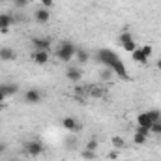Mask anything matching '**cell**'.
Returning a JSON list of instances; mask_svg holds the SVG:
<instances>
[{
  "label": "cell",
  "mask_w": 161,
  "mask_h": 161,
  "mask_svg": "<svg viewBox=\"0 0 161 161\" xmlns=\"http://www.w3.org/2000/svg\"><path fill=\"white\" fill-rule=\"evenodd\" d=\"M75 53H77V47L71 41H62L60 47H58V51H56V56H58L60 62H69L75 56Z\"/></svg>",
  "instance_id": "1"
},
{
  "label": "cell",
  "mask_w": 161,
  "mask_h": 161,
  "mask_svg": "<svg viewBox=\"0 0 161 161\" xmlns=\"http://www.w3.org/2000/svg\"><path fill=\"white\" fill-rule=\"evenodd\" d=\"M96 58H97L99 64H103L105 68H109V66L118 58V54H116L114 51H111V49H99V51L96 53Z\"/></svg>",
  "instance_id": "2"
},
{
  "label": "cell",
  "mask_w": 161,
  "mask_h": 161,
  "mask_svg": "<svg viewBox=\"0 0 161 161\" xmlns=\"http://www.w3.org/2000/svg\"><path fill=\"white\" fill-rule=\"evenodd\" d=\"M120 45L124 47V51H127V53H133V51H137V49H139L137 41L133 40V36H131V34H127V32H124V34L120 36Z\"/></svg>",
  "instance_id": "3"
},
{
  "label": "cell",
  "mask_w": 161,
  "mask_h": 161,
  "mask_svg": "<svg viewBox=\"0 0 161 161\" xmlns=\"http://www.w3.org/2000/svg\"><path fill=\"white\" fill-rule=\"evenodd\" d=\"M109 68H111V69L114 71V75H118L120 79H125V80L129 79V73H127V69H125V64L120 60V56H118V58H116Z\"/></svg>",
  "instance_id": "4"
},
{
  "label": "cell",
  "mask_w": 161,
  "mask_h": 161,
  "mask_svg": "<svg viewBox=\"0 0 161 161\" xmlns=\"http://www.w3.org/2000/svg\"><path fill=\"white\" fill-rule=\"evenodd\" d=\"M25 150H26V154L30 158H38V156L43 154V144H41L40 141H30V142H26Z\"/></svg>",
  "instance_id": "5"
},
{
  "label": "cell",
  "mask_w": 161,
  "mask_h": 161,
  "mask_svg": "<svg viewBox=\"0 0 161 161\" xmlns=\"http://www.w3.org/2000/svg\"><path fill=\"white\" fill-rule=\"evenodd\" d=\"M62 125H64L66 131H71V133H79L80 129H82V125H80L73 116H66V118L62 120Z\"/></svg>",
  "instance_id": "6"
},
{
  "label": "cell",
  "mask_w": 161,
  "mask_h": 161,
  "mask_svg": "<svg viewBox=\"0 0 161 161\" xmlns=\"http://www.w3.org/2000/svg\"><path fill=\"white\" fill-rule=\"evenodd\" d=\"M25 101H26V103H32V105L40 103L41 101V92L38 90V88H30V90H26V92H25Z\"/></svg>",
  "instance_id": "7"
},
{
  "label": "cell",
  "mask_w": 161,
  "mask_h": 161,
  "mask_svg": "<svg viewBox=\"0 0 161 161\" xmlns=\"http://www.w3.org/2000/svg\"><path fill=\"white\" fill-rule=\"evenodd\" d=\"M34 51H49L51 49V38H32Z\"/></svg>",
  "instance_id": "8"
},
{
  "label": "cell",
  "mask_w": 161,
  "mask_h": 161,
  "mask_svg": "<svg viewBox=\"0 0 161 161\" xmlns=\"http://www.w3.org/2000/svg\"><path fill=\"white\" fill-rule=\"evenodd\" d=\"M34 19H36V23L45 25V23H49V21H51V11H49L47 8H40V9H36Z\"/></svg>",
  "instance_id": "9"
},
{
  "label": "cell",
  "mask_w": 161,
  "mask_h": 161,
  "mask_svg": "<svg viewBox=\"0 0 161 161\" xmlns=\"http://www.w3.org/2000/svg\"><path fill=\"white\" fill-rule=\"evenodd\" d=\"M32 60L38 66H45L49 62V51H34L32 53Z\"/></svg>",
  "instance_id": "10"
},
{
  "label": "cell",
  "mask_w": 161,
  "mask_h": 161,
  "mask_svg": "<svg viewBox=\"0 0 161 161\" xmlns=\"http://www.w3.org/2000/svg\"><path fill=\"white\" fill-rule=\"evenodd\" d=\"M66 77L69 80H73V82H79L82 79V71H80L79 68H75V66H69L68 71H66Z\"/></svg>",
  "instance_id": "11"
},
{
  "label": "cell",
  "mask_w": 161,
  "mask_h": 161,
  "mask_svg": "<svg viewBox=\"0 0 161 161\" xmlns=\"http://www.w3.org/2000/svg\"><path fill=\"white\" fill-rule=\"evenodd\" d=\"M0 90L6 94V97H11V96H15L19 92V86L13 84V82H6V84H0Z\"/></svg>",
  "instance_id": "12"
},
{
  "label": "cell",
  "mask_w": 161,
  "mask_h": 161,
  "mask_svg": "<svg viewBox=\"0 0 161 161\" xmlns=\"http://www.w3.org/2000/svg\"><path fill=\"white\" fill-rule=\"evenodd\" d=\"M15 51L11 49V47H2L0 49V60H4V62H9V60H15Z\"/></svg>",
  "instance_id": "13"
},
{
  "label": "cell",
  "mask_w": 161,
  "mask_h": 161,
  "mask_svg": "<svg viewBox=\"0 0 161 161\" xmlns=\"http://www.w3.org/2000/svg\"><path fill=\"white\" fill-rule=\"evenodd\" d=\"M13 23H17V21L11 13H0V28H9Z\"/></svg>",
  "instance_id": "14"
},
{
  "label": "cell",
  "mask_w": 161,
  "mask_h": 161,
  "mask_svg": "<svg viewBox=\"0 0 161 161\" xmlns=\"http://www.w3.org/2000/svg\"><path fill=\"white\" fill-rule=\"evenodd\" d=\"M152 124H154V122L150 120L148 113H141V114L137 116V125H142V127H152Z\"/></svg>",
  "instance_id": "15"
},
{
  "label": "cell",
  "mask_w": 161,
  "mask_h": 161,
  "mask_svg": "<svg viewBox=\"0 0 161 161\" xmlns=\"http://www.w3.org/2000/svg\"><path fill=\"white\" fill-rule=\"evenodd\" d=\"M131 58L137 62V64H142V66H148V58L141 53V49H137V51H133L131 53Z\"/></svg>",
  "instance_id": "16"
},
{
  "label": "cell",
  "mask_w": 161,
  "mask_h": 161,
  "mask_svg": "<svg viewBox=\"0 0 161 161\" xmlns=\"http://www.w3.org/2000/svg\"><path fill=\"white\" fill-rule=\"evenodd\" d=\"M75 56H77V60H79V64H86V62L90 60V54H88V51H84V49H77V53H75Z\"/></svg>",
  "instance_id": "17"
},
{
  "label": "cell",
  "mask_w": 161,
  "mask_h": 161,
  "mask_svg": "<svg viewBox=\"0 0 161 161\" xmlns=\"http://www.w3.org/2000/svg\"><path fill=\"white\" fill-rule=\"evenodd\" d=\"M111 142H113V146H114L116 150H122V148H125V141H124L122 137H113V139H111Z\"/></svg>",
  "instance_id": "18"
},
{
  "label": "cell",
  "mask_w": 161,
  "mask_h": 161,
  "mask_svg": "<svg viewBox=\"0 0 161 161\" xmlns=\"http://www.w3.org/2000/svg\"><path fill=\"white\" fill-rule=\"evenodd\" d=\"M99 75H101V79H103V80H111V79H113V75H114V71H113L111 68H103Z\"/></svg>",
  "instance_id": "19"
},
{
  "label": "cell",
  "mask_w": 161,
  "mask_h": 161,
  "mask_svg": "<svg viewBox=\"0 0 161 161\" xmlns=\"http://www.w3.org/2000/svg\"><path fill=\"white\" fill-rule=\"evenodd\" d=\"M80 156H82V159H86V161H92V159H96V152L94 150H82L80 152Z\"/></svg>",
  "instance_id": "20"
},
{
  "label": "cell",
  "mask_w": 161,
  "mask_h": 161,
  "mask_svg": "<svg viewBox=\"0 0 161 161\" xmlns=\"http://www.w3.org/2000/svg\"><path fill=\"white\" fill-rule=\"evenodd\" d=\"M139 49H141V53H142L146 58H150V56L154 54V49H152V45H141Z\"/></svg>",
  "instance_id": "21"
},
{
  "label": "cell",
  "mask_w": 161,
  "mask_h": 161,
  "mask_svg": "<svg viewBox=\"0 0 161 161\" xmlns=\"http://www.w3.org/2000/svg\"><path fill=\"white\" fill-rule=\"evenodd\" d=\"M148 116H150V120L152 122H158V120H161V111L152 109V111H148Z\"/></svg>",
  "instance_id": "22"
},
{
  "label": "cell",
  "mask_w": 161,
  "mask_h": 161,
  "mask_svg": "<svg viewBox=\"0 0 161 161\" xmlns=\"http://www.w3.org/2000/svg\"><path fill=\"white\" fill-rule=\"evenodd\" d=\"M133 142H135V144H146V137H144V135H141V133H135Z\"/></svg>",
  "instance_id": "23"
},
{
  "label": "cell",
  "mask_w": 161,
  "mask_h": 161,
  "mask_svg": "<svg viewBox=\"0 0 161 161\" xmlns=\"http://www.w3.org/2000/svg\"><path fill=\"white\" fill-rule=\"evenodd\" d=\"M150 129H152V133H154V135H161V120L154 122V124H152V127H150Z\"/></svg>",
  "instance_id": "24"
},
{
  "label": "cell",
  "mask_w": 161,
  "mask_h": 161,
  "mask_svg": "<svg viewBox=\"0 0 161 161\" xmlns=\"http://www.w3.org/2000/svg\"><path fill=\"white\" fill-rule=\"evenodd\" d=\"M137 133H141V135L148 137V135H152V129H150V127H142V125H137Z\"/></svg>",
  "instance_id": "25"
},
{
  "label": "cell",
  "mask_w": 161,
  "mask_h": 161,
  "mask_svg": "<svg viewBox=\"0 0 161 161\" xmlns=\"http://www.w3.org/2000/svg\"><path fill=\"white\" fill-rule=\"evenodd\" d=\"M86 150H94V152H96V150H97V141H96V139H90V141L86 142Z\"/></svg>",
  "instance_id": "26"
},
{
  "label": "cell",
  "mask_w": 161,
  "mask_h": 161,
  "mask_svg": "<svg viewBox=\"0 0 161 161\" xmlns=\"http://www.w3.org/2000/svg\"><path fill=\"white\" fill-rule=\"evenodd\" d=\"M13 2H15V8H19V9L21 8H26L30 4V0H13Z\"/></svg>",
  "instance_id": "27"
},
{
  "label": "cell",
  "mask_w": 161,
  "mask_h": 161,
  "mask_svg": "<svg viewBox=\"0 0 161 161\" xmlns=\"http://www.w3.org/2000/svg\"><path fill=\"white\" fill-rule=\"evenodd\" d=\"M75 96H77V97H84V96H86V90H84L82 86H75Z\"/></svg>",
  "instance_id": "28"
},
{
  "label": "cell",
  "mask_w": 161,
  "mask_h": 161,
  "mask_svg": "<svg viewBox=\"0 0 161 161\" xmlns=\"http://www.w3.org/2000/svg\"><path fill=\"white\" fill-rule=\"evenodd\" d=\"M53 4H54V0H41V6H43V8H47V9H49Z\"/></svg>",
  "instance_id": "29"
},
{
  "label": "cell",
  "mask_w": 161,
  "mask_h": 161,
  "mask_svg": "<svg viewBox=\"0 0 161 161\" xmlns=\"http://www.w3.org/2000/svg\"><path fill=\"white\" fill-rule=\"evenodd\" d=\"M90 94H92L94 97H99V94H101V90H99V88H90Z\"/></svg>",
  "instance_id": "30"
},
{
  "label": "cell",
  "mask_w": 161,
  "mask_h": 161,
  "mask_svg": "<svg viewBox=\"0 0 161 161\" xmlns=\"http://www.w3.org/2000/svg\"><path fill=\"white\" fill-rule=\"evenodd\" d=\"M109 159L116 161V159H118V152H111V154H109Z\"/></svg>",
  "instance_id": "31"
},
{
  "label": "cell",
  "mask_w": 161,
  "mask_h": 161,
  "mask_svg": "<svg viewBox=\"0 0 161 161\" xmlns=\"http://www.w3.org/2000/svg\"><path fill=\"white\" fill-rule=\"evenodd\" d=\"M75 146V139H68V148H73Z\"/></svg>",
  "instance_id": "32"
},
{
  "label": "cell",
  "mask_w": 161,
  "mask_h": 161,
  "mask_svg": "<svg viewBox=\"0 0 161 161\" xmlns=\"http://www.w3.org/2000/svg\"><path fill=\"white\" fill-rule=\"evenodd\" d=\"M4 101H6V94H4V92H2V90H0V105H2V103H4Z\"/></svg>",
  "instance_id": "33"
},
{
  "label": "cell",
  "mask_w": 161,
  "mask_h": 161,
  "mask_svg": "<svg viewBox=\"0 0 161 161\" xmlns=\"http://www.w3.org/2000/svg\"><path fill=\"white\" fill-rule=\"evenodd\" d=\"M4 152H6V144H2V142H0V154H4Z\"/></svg>",
  "instance_id": "34"
},
{
  "label": "cell",
  "mask_w": 161,
  "mask_h": 161,
  "mask_svg": "<svg viewBox=\"0 0 161 161\" xmlns=\"http://www.w3.org/2000/svg\"><path fill=\"white\" fill-rule=\"evenodd\" d=\"M156 68H158V69H159V71H161V58H159V60H158V62H156Z\"/></svg>",
  "instance_id": "35"
},
{
  "label": "cell",
  "mask_w": 161,
  "mask_h": 161,
  "mask_svg": "<svg viewBox=\"0 0 161 161\" xmlns=\"http://www.w3.org/2000/svg\"><path fill=\"white\" fill-rule=\"evenodd\" d=\"M9 161H17V159H9Z\"/></svg>",
  "instance_id": "36"
},
{
  "label": "cell",
  "mask_w": 161,
  "mask_h": 161,
  "mask_svg": "<svg viewBox=\"0 0 161 161\" xmlns=\"http://www.w3.org/2000/svg\"><path fill=\"white\" fill-rule=\"evenodd\" d=\"M0 2H6V0H0Z\"/></svg>",
  "instance_id": "37"
},
{
  "label": "cell",
  "mask_w": 161,
  "mask_h": 161,
  "mask_svg": "<svg viewBox=\"0 0 161 161\" xmlns=\"http://www.w3.org/2000/svg\"><path fill=\"white\" fill-rule=\"evenodd\" d=\"M116 161H118V159H116Z\"/></svg>",
  "instance_id": "38"
}]
</instances>
